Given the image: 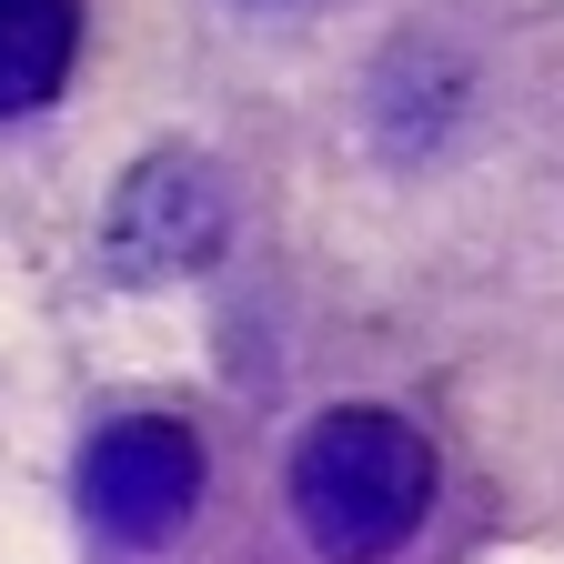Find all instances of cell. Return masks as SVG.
Masks as SVG:
<instances>
[{"label": "cell", "mask_w": 564, "mask_h": 564, "mask_svg": "<svg viewBox=\"0 0 564 564\" xmlns=\"http://www.w3.org/2000/svg\"><path fill=\"white\" fill-rule=\"evenodd\" d=\"M434 514V444L403 413H323L293 444V524L323 564H383Z\"/></svg>", "instance_id": "6da1fadb"}, {"label": "cell", "mask_w": 564, "mask_h": 564, "mask_svg": "<svg viewBox=\"0 0 564 564\" xmlns=\"http://www.w3.org/2000/svg\"><path fill=\"white\" fill-rule=\"evenodd\" d=\"M82 505L111 544H172L202 505V444L172 413H121L82 454Z\"/></svg>", "instance_id": "7a4b0ae2"}, {"label": "cell", "mask_w": 564, "mask_h": 564, "mask_svg": "<svg viewBox=\"0 0 564 564\" xmlns=\"http://www.w3.org/2000/svg\"><path fill=\"white\" fill-rule=\"evenodd\" d=\"M212 252H223V182L192 152L141 162L111 202V262L131 282H172V272H202Z\"/></svg>", "instance_id": "3957f363"}, {"label": "cell", "mask_w": 564, "mask_h": 564, "mask_svg": "<svg viewBox=\"0 0 564 564\" xmlns=\"http://www.w3.org/2000/svg\"><path fill=\"white\" fill-rule=\"evenodd\" d=\"M82 0H0V111H41L70 82Z\"/></svg>", "instance_id": "277c9868"}]
</instances>
